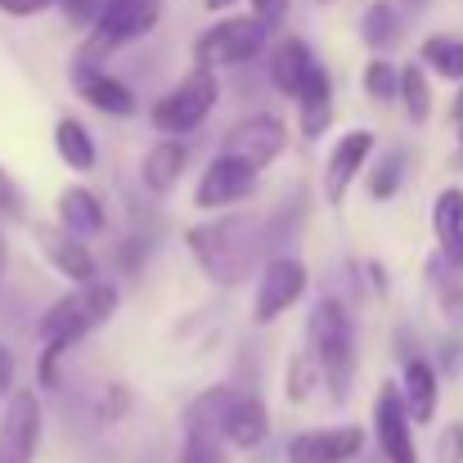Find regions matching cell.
<instances>
[{"mask_svg":"<svg viewBox=\"0 0 463 463\" xmlns=\"http://www.w3.org/2000/svg\"><path fill=\"white\" fill-rule=\"evenodd\" d=\"M189 257L216 288H239L243 279L257 275L261 261V221L239 212V216H216L203 225H189L184 234Z\"/></svg>","mask_w":463,"mask_h":463,"instance_id":"obj_1","label":"cell"},{"mask_svg":"<svg viewBox=\"0 0 463 463\" xmlns=\"http://www.w3.org/2000/svg\"><path fill=\"white\" fill-rule=\"evenodd\" d=\"M307 337H310V360H315L328 396L342 401L351 392V373H355V337H351V319H346L337 298H319L310 307Z\"/></svg>","mask_w":463,"mask_h":463,"instance_id":"obj_2","label":"cell"},{"mask_svg":"<svg viewBox=\"0 0 463 463\" xmlns=\"http://www.w3.org/2000/svg\"><path fill=\"white\" fill-rule=\"evenodd\" d=\"M118 315V288L113 284H77L68 298H59L54 307L41 315V342H63L77 346L81 337H90L95 328H104Z\"/></svg>","mask_w":463,"mask_h":463,"instance_id":"obj_3","label":"cell"},{"mask_svg":"<svg viewBox=\"0 0 463 463\" xmlns=\"http://www.w3.org/2000/svg\"><path fill=\"white\" fill-rule=\"evenodd\" d=\"M216 99H221L216 72L194 68L184 81H175V86L154 104V127L162 136H189L194 127L207 122V113L216 109Z\"/></svg>","mask_w":463,"mask_h":463,"instance_id":"obj_4","label":"cell"},{"mask_svg":"<svg viewBox=\"0 0 463 463\" xmlns=\"http://www.w3.org/2000/svg\"><path fill=\"white\" fill-rule=\"evenodd\" d=\"M266 23L257 18H221L212 23L198 41H194V63L216 72V68H234V63H248L266 50Z\"/></svg>","mask_w":463,"mask_h":463,"instance_id":"obj_5","label":"cell"},{"mask_svg":"<svg viewBox=\"0 0 463 463\" xmlns=\"http://www.w3.org/2000/svg\"><path fill=\"white\" fill-rule=\"evenodd\" d=\"M41 428H45L41 396L27 392V387L9 392V396H5V414H0V463H32L36 459Z\"/></svg>","mask_w":463,"mask_h":463,"instance_id":"obj_6","label":"cell"},{"mask_svg":"<svg viewBox=\"0 0 463 463\" xmlns=\"http://www.w3.org/2000/svg\"><path fill=\"white\" fill-rule=\"evenodd\" d=\"M307 266L298 257H270L261 266V279H257V298H252V319L257 324H275L284 310H293L307 298Z\"/></svg>","mask_w":463,"mask_h":463,"instance_id":"obj_7","label":"cell"},{"mask_svg":"<svg viewBox=\"0 0 463 463\" xmlns=\"http://www.w3.org/2000/svg\"><path fill=\"white\" fill-rule=\"evenodd\" d=\"M284 145H288L284 122H279V118H270V113H252V118H243V122H234V127L225 131L221 154L248 162L252 171H266L275 157L284 154Z\"/></svg>","mask_w":463,"mask_h":463,"instance_id":"obj_8","label":"cell"},{"mask_svg":"<svg viewBox=\"0 0 463 463\" xmlns=\"http://www.w3.org/2000/svg\"><path fill=\"white\" fill-rule=\"evenodd\" d=\"M162 18V0H104L99 14H95V41L99 50H113V45H127V41H140L149 36Z\"/></svg>","mask_w":463,"mask_h":463,"instance_id":"obj_9","label":"cell"},{"mask_svg":"<svg viewBox=\"0 0 463 463\" xmlns=\"http://www.w3.org/2000/svg\"><path fill=\"white\" fill-rule=\"evenodd\" d=\"M373 437H378V450H383L387 463H419L414 423L405 414V401H401L396 383H383L378 396H373Z\"/></svg>","mask_w":463,"mask_h":463,"instance_id":"obj_10","label":"cell"},{"mask_svg":"<svg viewBox=\"0 0 463 463\" xmlns=\"http://www.w3.org/2000/svg\"><path fill=\"white\" fill-rule=\"evenodd\" d=\"M252 189H257V171H252L248 162H239V157H230V154H216L203 166V175H198L194 203L207 207V212H216V207L243 203Z\"/></svg>","mask_w":463,"mask_h":463,"instance_id":"obj_11","label":"cell"},{"mask_svg":"<svg viewBox=\"0 0 463 463\" xmlns=\"http://www.w3.org/2000/svg\"><path fill=\"white\" fill-rule=\"evenodd\" d=\"M364 450V432L355 423L342 428H315V432H298L288 441V463H351Z\"/></svg>","mask_w":463,"mask_h":463,"instance_id":"obj_12","label":"cell"},{"mask_svg":"<svg viewBox=\"0 0 463 463\" xmlns=\"http://www.w3.org/2000/svg\"><path fill=\"white\" fill-rule=\"evenodd\" d=\"M369 157H373V131H364V127L346 131V136L333 145L328 162H324V198H328V203H342L346 189H351V180L364 171Z\"/></svg>","mask_w":463,"mask_h":463,"instance_id":"obj_13","label":"cell"},{"mask_svg":"<svg viewBox=\"0 0 463 463\" xmlns=\"http://www.w3.org/2000/svg\"><path fill=\"white\" fill-rule=\"evenodd\" d=\"M270 437V414L257 396H239L230 392L225 414H221V441H230L234 450H257Z\"/></svg>","mask_w":463,"mask_h":463,"instance_id":"obj_14","label":"cell"},{"mask_svg":"<svg viewBox=\"0 0 463 463\" xmlns=\"http://www.w3.org/2000/svg\"><path fill=\"white\" fill-rule=\"evenodd\" d=\"M401 401H405V414H410V423H432L437 419V401H441V387H437V369L423 360V355H414V360H405V373H401Z\"/></svg>","mask_w":463,"mask_h":463,"instance_id":"obj_15","label":"cell"},{"mask_svg":"<svg viewBox=\"0 0 463 463\" xmlns=\"http://www.w3.org/2000/svg\"><path fill=\"white\" fill-rule=\"evenodd\" d=\"M77 90H81V99L90 104V109H99V113H109V118H131L136 113V95H131V86L127 81H118V77H109V72H90L86 63L77 68Z\"/></svg>","mask_w":463,"mask_h":463,"instance_id":"obj_16","label":"cell"},{"mask_svg":"<svg viewBox=\"0 0 463 463\" xmlns=\"http://www.w3.org/2000/svg\"><path fill=\"white\" fill-rule=\"evenodd\" d=\"M328 122H333V81H328V72L315 63L307 86L298 90V127H302L307 140H319V136L328 131Z\"/></svg>","mask_w":463,"mask_h":463,"instance_id":"obj_17","label":"cell"},{"mask_svg":"<svg viewBox=\"0 0 463 463\" xmlns=\"http://www.w3.org/2000/svg\"><path fill=\"white\" fill-rule=\"evenodd\" d=\"M310 68H315V54H310L307 41H298V36H284V41L275 45V54H270V81H275V90L288 95V99H298V90L307 86Z\"/></svg>","mask_w":463,"mask_h":463,"instance_id":"obj_18","label":"cell"},{"mask_svg":"<svg viewBox=\"0 0 463 463\" xmlns=\"http://www.w3.org/2000/svg\"><path fill=\"white\" fill-rule=\"evenodd\" d=\"M45 257H50V266L63 275V279H72V284H90V279H99L95 275V252L81 243V234H45Z\"/></svg>","mask_w":463,"mask_h":463,"instance_id":"obj_19","label":"cell"},{"mask_svg":"<svg viewBox=\"0 0 463 463\" xmlns=\"http://www.w3.org/2000/svg\"><path fill=\"white\" fill-rule=\"evenodd\" d=\"M54 207H59V225L68 234H99L104 230V203L90 189H81V184H68Z\"/></svg>","mask_w":463,"mask_h":463,"instance_id":"obj_20","label":"cell"},{"mask_svg":"<svg viewBox=\"0 0 463 463\" xmlns=\"http://www.w3.org/2000/svg\"><path fill=\"white\" fill-rule=\"evenodd\" d=\"M432 230H437V243L446 257H463V189L450 184L437 194V207H432Z\"/></svg>","mask_w":463,"mask_h":463,"instance_id":"obj_21","label":"cell"},{"mask_svg":"<svg viewBox=\"0 0 463 463\" xmlns=\"http://www.w3.org/2000/svg\"><path fill=\"white\" fill-rule=\"evenodd\" d=\"M184 145L180 140H157L154 149L145 154V162H140V175H145V184L154 189V194H166L175 180H180V171H184Z\"/></svg>","mask_w":463,"mask_h":463,"instance_id":"obj_22","label":"cell"},{"mask_svg":"<svg viewBox=\"0 0 463 463\" xmlns=\"http://www.w3.org/2000/svg\"><path fill=\"white\" fill-rule=\"evenodd\" d=\"M54 149H59V157H63L72 171H90V166L99 162L95 136H90L77 118H59V127H54Z\"/></svg>","mask_w":463,"mask_h":463,"instance_id":"obj_23","label":"cell"},{"mask_svg":"<svg viewBox=\"0 0 463 463\" xmlns=\"http://www.w3.org/2000/svg\"><path fill=\"white\" fill-rule=\"evenodd\" d=\"M225 401H230V392H225V387L203 392V396L184 410V437H207V441H221V414H225Z\"/></svg>","mask_w":463,"mask_h":463,"instance_id":"obj_24","label":"cell"},{"mask_svg":"<svg viewBox=\"0 0 463 463\" xmlns=\"http://www.w3.org/2000/svg\"><path fill=\"white\" fill-rule=\"evenodd\" d=\"M360 36H364V45L369 50H392L396 41H401V14L387 5V0H373L369 9H364V23H360Z\"/></svg>","mask_w":463,"mask_h":463,"instance_id":"obj_25","label":"cell"},{"mask_svg":"<svg viewBox=\"0 0 463 463\" xmlns=\"http://www.w3.org/2000/svg\"><path fill=\"white\" fill-rule=\"evenodd\" d=\"M423 63L437 77H446V81H463V41L459 36H446V32L428 36L423 41Z\"/></svg>","mask_w":463,"mask_h":463,"instance_id":"obj_26","label":"cell"},{"mask_svg":"<svg viewBox=\"0 0 463 463\" xmlns=\"http://www.w3.org/2000/svg\"><path fill=\"white\" fill-rule=\"evenodd\" d=\"M396 95L405 99V118H410V122H428V118H432V86H428V77H423L419 63H410V68L401 72Z\"/></svg>","mask_w":463,"mask_h":463,"instance_id":"obj_27","label":"cell"},{"mask_svg":"<svg viewBox=\"0 0 463 463\" xmlns=\"http://www.w3.org/2000/svg\"><path fill=\"white\" fill-rule=\"evenodd\" d=\"M401 180H405V149H387V154L378 157L373 175H369V198H373V203L392 198V194L401 189Z\"/></svg>","mask_w":463,"mask_h":463,"instance_id":"obj_28","label":"cell"},{"mask_svg":"<svg viewBox=\"0 0 463 463\" xmlns=\"http://www.w3.org/2000/svg\"><path fill=\"white\" fill-rule=\"evenodd\" d=\"M396 86H401V72H396V63H387L383 54L364 68V95L369 99H392L396 95Z\"/></svg>","mask_w":463,"mask_h":463,"instance_id":"obj_29","label":"cell"},{"mask_svg":"<svg viewBox=\"0 0 463 463\" xmlns=\"http://www.w3.org/2000/svg\"><path fill=\"white\" fill-rule=\"evenodd\" d=\"M315 383H319V369H315V360L310 355H293V364H288V401H307L310 392H315Z\"/></svg>","mask_w":463,"mask_h":463,"instance_id":"obj_30","label":"cell"},{"mask_svg":"<svg viewBox=\"0 0 463 463\" xmlns=\"http://www.w3.org/2000/svg\"><path fill=\"white\" fill-rule=\"evenodd\" d=\"M175 463H225L221 459V441H207V437H184V450Z\"/></svg>","mask_w":463,"mask_h":463,"instance_id":"obj_31","label":"cell"},{"mask_svg":"<svg viewBox=\"0 0 463 463\" xmlns=\"http://www.w3.org/2000/svg\"><path fill=\"white\" fill-rule=\"evenodd\" d=\"M0 216H23V184L0 162Z\"/></svg>","mask_w":463,"mask_h":463,"instance_id":"obj_32","label":"cell"},{"mask_svg":"<svg viewBox=\"0 0 463 463\" xmlns=\"http://www.w3.org/2000/svg\"><path fill=\"white\" fill-rule=\"evenodd\" d=\"M63 342H45L41 346V364H36V373H41V387H59V360H63Z\"/></svg>","mask_w":463,"mask_h":463,"instance_id":"obj_33","label":"cell"},{"mask_svg":"<svg viewBox=\"0 0 463 463\" xmlns=\"http://www.w3.org/2000/svg\"><path fill=\"white\" fill-rule=\"evenodd\" d=\"M437 463H463V423L446 428L437 441Z\"/></svg>","mask_w":463,"mask_h":463,"instance_id":"obj_34","label":"cell"},{"mask_svg":"<svg viewBox=\"0 0 463 463\" xmlns=\"http://www.w3.org/2000/svg\"><path fill=\"white\" fill-rule=\"evenodd\" d=\"M288 5H293V0H252V18L266 23V27H279V23L288 18Z\"/></svg>","mask_w":463,"mask_h":463,"instance_id":"obj_35","label":"cell"},{"mask_svg":"<svg viewBox=\"0 0 463 463\" xmlns=\"http://www.w3.org/2000/svg\"><path fill=\"white\" fill-rule=\"evenodd\" d=\"M54 0H0V14H9V18H36V14H45Z\"/></svg>","mask_w":463,"mask_h":463,"instance_id":"obj_36","label":"cell"},{"mask_svg":"<svg viewBox=\"0 0 463 463\" xmlns=\"http://www.w3.org/2000/svg\"><path fill=\"white\" fill-rule=\"evenodd\" d=\"M122 410H127V387H122V383H113V387H109V396H104V405H99V414L113 423Z\"/></svg>","mask_w":463,"mask_h":463,"instance_id":"obj_37","label":"cell"},{"mask_svg":"<svg viewBox=\"0 0 463 463\" xmlns=\"http://www.w3.org/2000/svg\"><path fill=\"white\" fill-rule=\"evenodd\" d=\"M14 392V351L0 342V401Z\"/></svg>","mask_w":463,"mask_h":463,"instance_id":"obj_38","label":"cell"},{"mask_svg":"<svg viewBox=\"0 0 463 463\" xmlns=\"http://www.w3.org/2000/svg\"><path fill=\"white\" fill-rule=\"evenodd\" d=\"M59 5H63L77 23H90V18H95V0H59Z\"/></svg>","mask_w":463,"mask_h":463,"instance_id":"obj_39","label":"cell"},{"mask_svg":"<svg viewBox=\"0 0 463 463\" xmlns=\"http://www.w3.org/2000/svg\"><path fill=\"white\" fill-rule=\"evenodd\" d=\"M5 266H9V243H5V234H0V284H5Z\"/></svg>","mask_w":463,"mask_h":463,"instance_id":"obj_40","label":"cell"},{"mask_svg":"<svg viewBox=\"0 0 463 463\" xmlns=\"http://www.w3.org/2000/svg\"><path fill=\"white\" fill-rule=\"evenodd\" d=\"M234 0H207V9H230Z\"/></svg>","mask_w":463,"mask_h":463,"instance_id":"obj_41","label":"cell"},{"mask_svg":"<svg viewBox=\"0 0 463 463\" xmlns=\"http://www.w3.org/2000/svg\"><path fill=\"white\" fill-rule=\"evenodd\" d=\"M455 118H463V90H459V99H455Z\"/></svg>","mask_w":463,"mask_h":463,"instance_id":"obj_42","label":"cell"},{"mask_svg":"<svg viewBox=\"0 0 463 463\" xmlns=\"http://www.w3.org/2000/svg\"><path fill=\"white\" fill-rule=\"evenodd\" d=\"M405 5H414V9H419V5H428V0H405Z\"/></svg>","mask_w":463,"mask_h":463,"instance_id":"obj_43","label":"cell"},{"mask_svg":"<svg viewBox=\"0 0 463 463\" xmlns=\"http://www.w3.org/2000/svg\"><path fill=\"white\" fill-rule=\"evenodd\" d=\"M459 149H463V118H459Z\"/></svg>","mask_w":463,"mask_h":463,"instance_id":"obj_44","label":"cell"}]
</instances>
